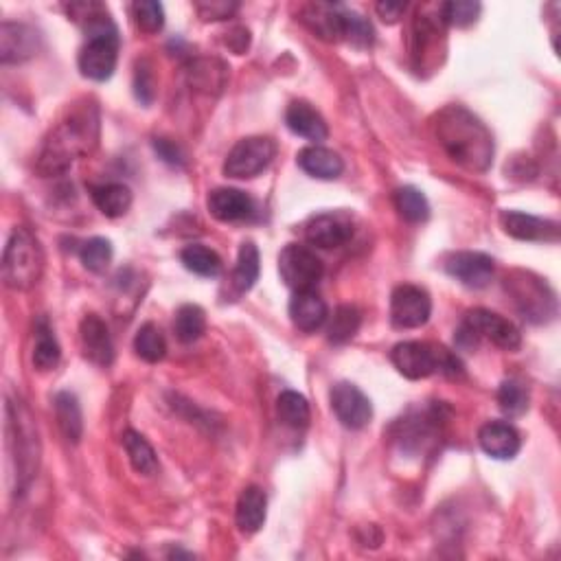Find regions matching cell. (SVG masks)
I'll return each mask as SVG.
<instances>
[{"label":"cell","mask_w":561,"mask_h":561,"mask_svg":"<svg viewBox=\"0 0 561 561\" xmlns=\"http://www.w3.org/2000/svg\"><path fill=\"white\" fill-rule=\"evenodd\" d=\"M437 139L448 156L465 169L487 171L494 163V136L463 106H448L434 121Z\"/></svg>","instance_id":"6da1fadb"},{"label":"cell","mask_w":561,"mask_h":561,"mask_svg":"<svg viewBox=\"0 0 561 561\" xmlns=\"http://www.w3.org/2000/svg\"><path fill=\"white\" fill-rule=\"evenodd\" d=\"M97 141L99 110L93 103H86L82 108H75L57 128H53L40 152L38 169L44 176L62 174L75 160L93 152Z\"/></svg>","instance_id":"7a4b0ae2"},{"label":"cell","mask_w":561,"mask_h":561,"mask_svg":"<svg viewBox=\"0 0 561 561\" xmlns=\"http://www.w3.org/2000/svg\"><path fill=\"white\" fill-rule=\"evenodd\" d=\"M7 445L11 461L16 463V489L22 491L38 472L40 441L29 408L18 399L7 402Z\"/></svg>","instance_id":"3957f363"},{"label":"cell","mask_w":561,"mask_h":561,"mask_svg":"<svg viewBox=\"0 0 561 561\" xmlns=\"http://www.w3.org/2000/svg\"><path fill=\"white\" fill-rule=\"evenodd\" d=\"M391 360L395 369L408 380H426L434 373H443L448 377H461L463 364L448 349L430 345V342H399L393 349Z\"/></svg>","instance_id":"277c9868"},{"label":"cell","mask_w":561,"mask_h":561,"mask_svg":"<svg viewBox=\"0 0 561 561\" xmlns=\"http://www.w3.org/2000/svg\"><path fill=\"white\" fill-rule=\"evenodd\" d=\"M44 272V255L40 242L29 228H16L11 233L3 255V279L11 290H29Z\"/></svg>","instance_id":"5b68a950"},{"label":"cell","mask_w":561,"mask_h":561,"mask_svg":"<svg viewBox=\"0 0 561 561\" xmlns=\"http://www.w3.org/2000/svg\"><path fill=\"white\" fill-rule=\"evenodd\" d=\"M274 156H277V143L272 139L268 136H248L228 152L224 174L237 180L255 178L272 165Z\"/></svg>","instance_id":"8992f818"},{"label":"cell","mask_w":561,"mask_h":561,"mask_svg":"<svg viewBox=\"0 0 561 561\" xmlns=\"http://www.w3.org/2000/svg\"><path fill=\"white\" fill-rule=\"evenodd\" d=\"M323 261L318 259L314 250L307 246L290 244L281 250L279 255V274L283 283L294 292L314 290L318 281L323 279Z\"/></svg>","instance_id":"52a82bcc"},{"label":"cell","mask_w":561,"mask_h":561,"mask_svg":"<svg viewBox=\"0 0 561 561\" xmlns=\"http://www.w3.org/2000/svg\"><path fill=\"white\" fill-rule=\"evenodd\" d=\"M461 325L476 338V342L485 338L505 351H515L522 345L520 329L509 318L489 312V309H472L465 314Z\"/></svg>","instance_id":"ba28073f"},{"label":"cell","mask_w":561,"mask_h":561,"mask_svg":"<svg viewBox=\"0 0 561 561\" xmlns=\"http://www.w3.org/2000/svg\"><path fill=\"white\" fill-rule=\"evenodd\" d=\"M432 299L419 285H399L391 296V320L399 329H419L430 320Z\"/></svg>","instance_id":"9c48e42d"},{"label":"cell","mask_w":561,"mask_h":561,"mask_svg":"<svg viewBox=\"0 0 561 561\" xmlns=\"http://www.w3.org/2000/svg\"><path fill=\"white\" fill-rule=\"evenodd\" d=\"M507 288H511L524 318L533 320V323H544L546 316H555V294L548 290L544 281L524 274L522 279H507Z\"/></svg>","instance_id":"30bf717a"},{"label":"cell","mask_w":561,"mask_h":561,"mask_svg":"<svg viewBox=\"0 0 561 561\" xmlns=\"http://www.w3.org/2000/svg\"><path fill=\"white\" fill-rule=\"evenodd\" d=\"M331 410L336 412L338 421L349 430H362L369 426L373 417L371 399L366 397L356 384L340 382L331 388Z\"/></svg>","instance_id":"8fae6325"},{"label":"cell","mask_w":561,"mask_h":561,"mask_svg":"<svg viewBox=\"0 0 561 561\" xmlns=\"http://www.w3.org/2000/svg\"><path fill=\"white\" fill-rule=\"evenodd\" d=\"M494 259L476 250H463L445 259V272L469 290H483L494 279Z\"/></svg>","instance_id":"7c38bea8"},{"label":"cell","mask_w":561,"mask_h":561,"mask_svg":"<svg viewBox=\"0 0 561 561\" xmlns=\"http://www.w3.org/2000/svg\"><path fill=\"white\" fill-rule=\"evenodd\" d=\"M353 237V222L345 213L314 215L305 224V239L316 248H340Z\"/></svg>","instance_id":"4fadbf2b"},{"label":"cell","mask_w":561,"mask_h":561,"mask_svg":"<svg viewBox=\"0 0 561 561\" xmlns=\"http://www.w3.org/2000/svg\"><path fill=\"white\" fill-rule=\"evenodd\" d=\"M40 49V33L22 22H3L0 27V62L20 64Z\"/></svg>","instance_id":"5bb4252c"},{"label":"cell","mask_w":561,"mask_h":561,"mask_svg":"<svg viewBox=\"0 0 561 561\" xmlns=\"http://www.w3.org/2000/svg\"><path fill=\"white\" fill-rule=\"evenodd\" d=\"M502 228L505 233L520 239V242H557L559 239V224L551 220H542L529 213L520 211H505L500 215Z\"/></svg>","instance_id":"9a60e30c"},{"label":"cell","mask_w":561,"mask_h":561,"mask_svg":"<svg viewBox=\"0 0 561 561\" xmlns=\"http://www.w3.org/2000/svg\"><path fill=\"white\" fill-rule=\"evenodd\" d=\"M79 342H82L84 356L97 366H110L114 360V345L108 325L97 314L84 316L79 325Z\"/></svg>","instance_id":"2e32d148"},{"label":"cell","mask_w":561,"mask_h":561,"mask_svg":"<svg viewBox=\"0 0 561 561\" xmlns=\"http://www.w3.org/2000/svg\"><path fill=\"white\" fill-rule=\"evenodd\" d=\"M478 443L485 454L496 461H509L522 448L520 432L511 423L505 421H489L478 432Z\"/></svg>","instance_id":"e0dca14e"},{"label":"cell","mask_w":561,"mask_h":561,"mask_svg":"<svg viewBox=\"0 0 561 561\" xmlns=\"http://www.w3.org/2000/svg\"><path fill=\"white\" fill-rule=\"evenodd\" d=\"M206 206H209V211L215 220H220V222L246 220V217H250L255 211L253 198H250L248 193L239 191V189H231V187L211 191L209 200H206Z\"/></svg>","instance_id":"ac0fdd59"},{"label":"cell","mask_w":561,"mask_h":561,"mask_svg":"<svg viewBox=\"0 0 561 561\" xmlns=\"http://www.w3.org/2000/svg\"><path fill=\"white\" fill-rule=\"evenodd\" d=\"M345 11L347 7L331 3H314L303 9V22L318 38L336 42L342 40L345 31Z\"/></svg>","instance_id":"d6986e66"},{"label":"cell","mask_w":561,"mask_h":561,"mask_svg":"<svg viewBox=\"0 0 561 561\" xmlns=\"http://www.w3.org/2000/svg\"><path fill=\"white\" fill-rule=\"evenodd\" d=\"M290 318L296 329L305 331V334H314L327 323L329 309L314 290L294 292V299L290 301Z\"/></svg>","instance_id":"ffe728a7"},{"label":"cell","mask_w":561,"mask_h":561,"mask_svg":"<svg viewBox=\"0 0 561 561\" xmlns=\"http://www.w3.org/2000/svg\"><path fill=\"white\" fill-rule=\"evenodd\" d=\"M285 125H288L296 136L312 141L314 145L325 141L329 136V128L323 119V114L309 106L307 101L290 103L288 112H285Z\"/></svg>","instance_id":"44dd1931"},{"label":"cell","mask_w":561,"mask_h":561,"mask_svg":"<svg viewBox=\"0 0 561 561\" xmlns=\"http://www.w3.org/2000/svg\"><path fill=\"white\" fill-rule=\"evenodd\" d=\"M268 515V498L261 487H246L237 500L235 522L244 535H255Z\"/></svg>","instance_id":"7402d4cb"},{"label":"cell","mask_w":561,"mask_h":561,"mask_svg":"<svg viewBox=\"0 0 561 561\" xmlns=\"http://www.w3.org/2000/svg\"><path fill=\"white\" fill-rule=\"evenodd\" d=\"M296 163H299L305 174L318 180H336L342 174V169H345L342 158L323 145L305 147V150H301L299 156H296Z\"/></svg>","instance_id":"603a6c76"},{"label":"cell","mask_w":561,"mask_h":561,"mask_svg":"<svg viewBox=\"0 0 561 561\" xmlns=\"http://www.w3.org/2000/svg\"><path fill=\"white\" fill-rule=\"evenodd\" d=\"M62 360V347L57 342L53 327L47 318H38L36 323V342H33V366L40 373H49L53 371L57 364Z\"/></svg>","instance_id":"cb8c5ba5"},{"label":"cell","mask_w":561,"mask_h":561,"mask_svg":"<svg viewBox=\"0 0 561 561\" xmlns=\"http://www.w3.org/2000/svg\"><path fill=\"white\" fill-rule=\"evenodd\" d=\"M55 417L57 426H60L64 439L68 443H79L84 434V417L82 406H79L77 397L68 391L55 395Z\"/></svg>","instance_id":"d4e9b609"},{"label":"cell","mask_w":561,"mask_h":561,"mask_svg":"<svg viewBox=\"0 0 561 561\" xmlns=\"http://www.w3.org/2000/svg\"><path fill=\"white\" fill-rule=\"evenodd\" d=\"M93 202L103 215L117 220L130 211L132 191L121 182H108V185L93 187Z\"/></svg>","instance_id":"484cf974"},{"label":"cell","mask_w":561,"mask_h":561,"mask_svg":"<svg viewBox=\"0 0 561 561\" xmlns=\"http://www.w3.org/2000/svg\"><path fill=\"white\" fill-rule=\"evenodd\" d=\"M123 448L125 454H128V459L134 467V472H139L143 476H152L156 474L158 469V456L152 448V443L147 441L143 434L128 430L123 434Z\"/></svg>","instance_id":"4316f807"},{"label":"cell","mask_w":561,"mask_h":561,"mask_svg":"<svg viewBox=\"0 0 561 561\" xmlns=\"http://www.w3.org/2000/svg\"><path fill=\"white\" fill-rule=\"evenodd\" d=\"M180 261L189 272L198 274V277H204V279H215L222 274L220 255H217L215 250L202 246V244H191L187 248H182Z\"/></svg>","instance_id":"83f0119b"},{"label":"cell","mask_w":561,"mask_h":561,"mask_svg":"<svg viewBox=\"0 0 561 561\" xmlns=\"http://www.w3.org/2000/svg\"><path fill=\"white\" fill-rule=\"evenodd\" d=\"M259 272H261L259 250L253 242H244L242 248H239L237 266L233 272V285L237 288V292L253 290V285L259 279Z\"/></svg>","instance_id":"f1b7e54d"},{"label":"cell","mask_w":561,"mask_h":561,"mask_svg":"<svg viewBox=\"0 0 561 561\" xmlns=\"http://www.w3.org/2000/svg\"><path fill=\"white\" fill-rule=\"evenodd\" d=\"M206 316L200 305H182L174 318V334L180 342L191 345L204 336Z\"/></svg>","instance_id":"f546056e"},{"label":"cell","mask_w":561,"mask_h":561,"mask_svg":"<svg viewBox=\"0 0 561 561\" xmlns=\"http://www.w3.org/2000/svg\"><path fill=\"white\" fill-rule=\"evenodd\" d=\"M360 325H362L360 309L353 305H340L327 327V338L329 342H334V345H345V342H349L358 334Z\"/></svg>","instance_id":"4dcf8cb0"},{"label":"cell","mask_w":561,"mask_h":561,"mask_svg":"<svg viewBox=\"0 0 561 561\" xmlns=\"http://www.w3.org/2000/svg\"><path fill=\"white\" fill-rule=\"evenodd\" d=\"M277 412H279V419L285 423V426L294 428V430L307 428L309 419H312V412H309L307 399L301 393H294V391H285V393L279 395Z\"/></svg>","instance_id":"1f68e13d"},{"label":"cell","mask_w":561,"mask_h":561,"mask_svg":"<svg viewBox=\"0 0 561 561\" xmlns=\"http://www.w3.org/2000/svg\"><path fill=\"white\" fill-rule=\"evenodd\" d=\"M134 351L136 356L145 362H160L167 356V340L154 323H145L139 331H136L134 338Z\"/></svg>","instance_id":"d6a6232c"},{"label":"cell","mask_w":561,"mask_h":561,"mask_svg":"<svg viewBox=\"0 0 561 561\" xmlns=\"http://www.w3.org/2000/svg\"><path fill=\"white\" fill-rule=\"evenodd\" d=\"M395 206L399 215L410 224H421L430 217L428 198L415 187H402L395 191Z\"/></svg>","instance_id":"836d02e7"},{"label":"cell","mask_w":561,"mask_h":561,"mask_svg":"<svg viewBox=\"0 0 561 561\" xmlns=\"http://www.w3.org/2000/svg\"><path fill=\"white\" fill-rule=\"evenodd\" d=\"M498 404L505 415L520 417L529 408V391L518 380L502 382L498 388Z\"/></svg>","instance_id":"e575fe53"},{"label":"cell","mask_w":561,"mask_h":561,"mask_svg":"<svg viewBox=\"0 0 561 561\" xmlns=\"http://www.w3.org/2000/svg\"><path fill=\"white\" fill-rule=\"evenodd\" d=\"M84 268L90 272H106L112 263V244L106 237H93L79 250Z\"/></svg>","instance_id":"d590c367"},{"label":"cell","mask_w":561,"mask_h":561,"mask_svg":"<svg viewBox=\"0 0 561 561\" xmlns=\"http://www.w3.org/2000/svg\"><path fill=\"white\" fill-rule=\"evenodd\" d=\"M439 14L443 25L450 27H469L474 25L480 14V5L472 3V0H452V3H443L439 7Z\"/></svg>","instance_id":"8d00e7d4"},{"label":"cell","mask_w":561,"mask_h":561,"mask_svg":"<svg viewBox=\"0 0 561 561\" xmlns=\"http://www.w3.org/2000/svg\"><path fill=\"white\" fill-rule=\"evenodd\" d=\"M132 18L141 31L158 33L165 25V9L156 0H139L132 5Z\"/></svg>","instance_id":"74e56055"},{"label":"cell","mask_w":561,"mask_h":561,"mask_svg":"<svg viewBox=\"0 0 561 561\" xmlns=\"http://www.w3.org/2000/svg\"><path fill=\"white\" fill-rule=\"evenodd\" d=\"M342 40H347L349 44L358 49H366L373 44V27L371 22L364 16H360L358 11L347 9L345 11V31H342Z\"/></svg>","instance_id":"f35d334b"},{"label":"cell","mask_w":561,"mask_h":561,"mask_svg":"<svg viewBox=\"0 0 561 561\" xmlns=\"http://www.w3.org/2000/svg\"><path fill=\"white\" fill-rule=\"evenodd\" d=\"M237 3H226V0H211V3H198L196 9L202 20H224L237 11Z\"/></svg>","instance_id":"ab89813d"},{"label":"cell","mask_w":561,"mask_h":561,"mask_svg":"<svg viewBox=\"0 0 561 561\" xmlns=\"http://www.w3.org/2000/svg\"><path fill=\"white\" fill-rule=\"evenodd\" d=\"M136 97H139L143 103H152L154 99V82H152V73L147 71L145 66H141L136 71Z\"/></svg>","instance_id":"60d3db41"},{"label":"cell","mask_w":561,"mask_h":561,"mask_svg":"<svg viewBox=\"0 0 561 561\" xmlns=\"http://www.w3.org/2000/svg\"><path fill=\"white\" fill-rule=\"evenodd\" d=\"M154 150H156L158 156L163 158L165 163H169V165H182V163H185V156H182L180 147L174 145V143L165 141V139H156V141H154Z\"/></svg>","instance_id":"b9f144b4"},{"label":"cell","mask_w":561,"mask_h":561,"mask_svg":"<svg viewBox=\"0 0 561 561\" xmlns=\"http://www.w3.org/2000/svg\"><path fill=\"white\" fill-rule=\"evenodd\" d=\"M375 9H377V14H380V18L384 22H397L399 18L404 16L406 3H377Z\"/></svg>","instance_id":"7bdbcfd3"}]
</instances>
